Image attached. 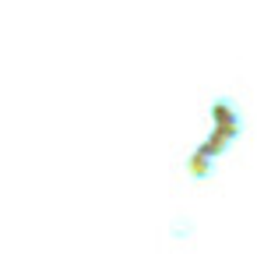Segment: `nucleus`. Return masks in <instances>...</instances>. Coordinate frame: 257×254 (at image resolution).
<instances>
[]
</instances>
